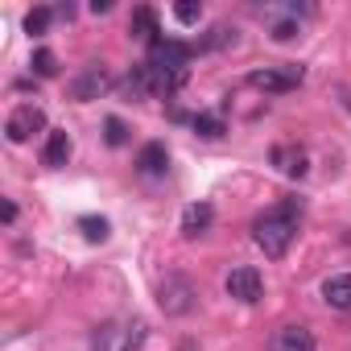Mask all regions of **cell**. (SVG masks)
<instances>
[{"label": "cell", "instance_id": "7", "mask_svg": "<svg viewBox=\"0 0 351 351\" xmlns=\"http://www.w3.org/2000/svg\"><path fill=\"white\" fill-rule=\"evenodd\" d=\"M223 285H228V298H236V302H256L261 289H265V281H261V273L252 265H236Z\"/></svg>", "mask_w": 351, "mask_h": 351}, {"label": "cell", "instance_id": "11", "mask_svg": "<svg viewBox=\"0 0 351 351\" xmlns=\"http://www.w3.org/2000/svg\"><path fill=\"white\" fill-rule=\"evenodd\" d=\"M211 219H215V207L211 203H191L186 211H182V236H203L207 228H211Z\"/></svg>", "mask_w": 351, "mask_h": 351}, {"label": "cell", "instance_id": "22", "mask_svg": "<svg viewBox=\"0 0 351 351\" xmlns=\"http://www.w3.org/2000/svg\"><path fill=\"white\" fill-rule=\"evenodd\" d=\"M173 17H178L182 25H195V21L203 17V9H199V5H178V9H173Z\"/></svg>", "mask_w": 351, "mask_h": 351}, {"label": "cell", "instance_id": "12", "mask_svg": "<svg viewBox=\"0 0 351 351\" xmlns=\"http://www.w3.org/2000/svg\"><path fill=\"white\" fill-rule=\"evenodd\" d=\"M136 169L145 173V178H157V173H165V169H169V153H165V145H161V141L145 145L141 157H136Z\"/></svg>", "mask_w": 351, "mask_h": 351}, {"label": "cell", "instance_id": "19", "mask_svg": "<svg viewBox=\"0 0 351 351\" xmlns=\"http://www.w3.org/2000/svg\"><path fill=\"white\" fill-rule=\"evenodd\" d=\"M219 46H236V29H228V25H215V29L203 38V50H219Z\"/></svg>", "mask_w": 351, "mask_h": 351}, {"label": "cell", "instance_id": "10", "mask_svg": "<svg viewBox=\"0 0 351 351\" xmlns=\"http://www.w3.org/2000/svg\"><path fill=\"white\" fill-rule=\"evenodd\" d=\"M71 153H75L71 132H50V136H46V149H42V161H46L50 169H62V165L71 161Z\"/></svg>", "mask_w": 351, "mask_h": 351}, {"label": "cell", "instance_id": "16", "mask_svg": "<svg viewBox=\"0 0 351 351\" xmlns=\"http://www.w3.org/2000/svg\"><path fill=\"white\" fill-rule=\"evenodd\" d=\"M79 232H83L91 244H104V240H108V219H104V215H83V219H79Z\"/></svg>", "mask_w": 351, "mask_h": 351}, {"label": "cell", "instance_id": "1", "mask_svg": "<svg viewBox=\"0 0 351 351\" xmlns=\"http://www.w3.org/2000/svg\"><path fill=\"white\" fill-rule=\"evenodd\" d=\"M298 219H302L298 199H285V203H277L273 211L256 215V223H252V240H256V248H261L265 256H273V261L285 256L289 244H293V236H298Z\"/></svg>", "mask_w": 351, "mask_h": 351}, {"label": "cell", "instance_id": "2", "mask_svg": "<svg viewBox=\"0 0 351 351\" xmlns=\"http://www.w3.org/2000/svg\"><path fill=\"white\" fill-rule=\"evenodd\" d=\"M195 285H191V277H182V273H169L161 285H157V302H161V310L165 314H191L195 310Z\"/></svg>", "mask_w": 351, "mask_h": 351}, {"label": "cell", "instance_id": "17", "mask_svg": "<svg viewBox=\"0 0 351 351\" xmlns=\"http://www.w3.org/2000/svg\"><path fill=\"white\" fill-rule=\"evenodd\" d=\"M191 124H195V132H199V136H207V141L223 136V120H219V116H211V112H199Z\"/></svg>", "mask_w": 351, "mask_h": 351}, {"label": "cell", "instance_id": "14", "mask_svg": "<svg viewBox=\"0 0 351 351\" xmlns=\"http://www.w3.org/2000/svg\"><path fill=\"white\" fill-rule=\"evenodd\" d=\"M128 29H132V38H141V42H157V17H153V9H136L132 13V21H128Z\"/></svg>", "mask_w": 351, "mask_h": 351}, {"label": "cell", "instance_id": "15", "mask_svg": "<svg viewBox=\"0 0 351 351\" xmlns=\"http://www.w3.org/2000/svg\"><path fill=\"white\" fill-rule=\"evenodd\" d=\"M306 9H293V17H285V21H273V42H293L298 34H302V25H298V17H302Z\"/></svg>", "mask_w": 351, "mask_h": 351}, {"label": "cell", "instance_id": "8", "mask_svg": "<svg viewBox=\"0 0 351 351\" xmlns=\"http://www.w3.org/2000/svg\"><path fill=\"white\" fill-rule=\"evenodd\" d=\"M269 351H314V335H310V326H298V322H289V326L273 330V343H269Z\"/></svg>", "mask_w": 351, "mask_h": 351}, {"label": "cell", "instance_id": "20", "mask_svg": "<svg viewBox=\"0 0 351 351\" xmlns=\"http://www.w3.org/2000/svg\"><path fill=\"white\" fill-rule=\"evenodd\" d=\"M104 136H108V145H116V149H120V145L128 141V128H124V120H120V116H108V120H104Z\"/></svg>", "mask_w": 351, "mask_h": 351}, {"label": "cell", "instance_id": "18", "mask_svg": "<svg viewBox=\"0 0 351 351\" xmlns=\"http://www.w3.org/2000/svg\"><path fill=\"white\" fill-rule=\"evenodd\" d=\"M50 21H54V9H34V13L25 17V29H29L34 38H42V34L50 29Z\"/></svg>", "mask_w": 351, "mask_h": 351}, {"label": "cell", "instance_id": "4", "mask_svg": "<svg viewBox=\"0 0 351 351\" xmlns=\"http://www.w3.org/2000/svg\"><path fill=\"white\" fill-rule=\"evenodd\" d=\"M186 62H191V46H186V42H173V38H157V42L149 46V66H153V71L178 75V71H186Z\"/></svg>", "mask_w": 351, "mask_h": 351}, {"label": "cell", "instance_id": "6", "mask_svg": "<svg viewBox=\"0 0 351 351\" xmlns=\"http://www.w3.org/2000/svg\"><path fill=\"white\" fill-rule=\"evenodd\" d=\"M108 87H112V79H108V71H104V66H83V71L71 79V99L91 104V99H99Z\"/></svg>", "mask_w": 351, "mask_h": 351}, {"label": "cell", "instance_id": "21", "mask_svg": "<svg viewBox=\"0 0 351 351\" xmlns=\"http://www.w3.org/2000/svg\"><path fill=\"white\" fill-rule=\"evenodd\" d=\"M54 71H58V58H54L50 50H38V54H34V75H38V79H50Z\"/></svg>", "mask_w": 351, "mask_h": 351}, {"label": "cell", "instance_id": "9", "mask_svg": "<svg viewBox=\"0 0 351 351\" xmlns=\"http://www.w3.org/2000/svg\"><path fill=\"white\" fill-rule=\"evenodd\" d=\"M273 165L285 173V178H306V173H310V157L298 145H277L273 149Z\"/></svg>", "mask_w": 351, "mask_h": 351}, {"label": "cell", "instance_id": "23", "mask_svg": "<svg viewBox=\"0 0 351 351\" xmlns=\"http://www.w3.org/2000/svg\"><path fill=\"white\" fill-rule=\"evenodd\" d=\"M17 219V203L13 199H5V223H13Z\"/></svg>", "mask_w": 351, "mask_h": 351}, {"label": "cell", "instance_id": "5", "mask_svg": "<svg viewBox=\"0 0 351 351\" xmlns=\"http://www.w3.org/2000/svg\"><path fill=\"white\" fill-rule=\"evenodd\" d=\"M46 128V112L38 108V104H21L9 120H5V136L13 141V145H21V141H29L34 132H42Z\"/></svg>", "mask_w": 351, "mask_h": 351}, {"label": "cell", "instance_id": "13", "mask_svg": "<svg viewBox=\"0 0 351 351\" xmlns=\"http://www.w3.org/2000/svg\"><path fill=\"white\" fill-rule=\"evenodd\" d=\"M322 298H326V306H335V310H351V273L326 277V281H322Z\"/></svg>", "mask_w": 351, "mask_h": 351}, {"label": "cell", "instance_id": "3", "mask_svg": "<svg viewBox=\"0 0 351 351\" xmlns=\"http://www.w3.org/2000/svg\"><path fill=\"white\" fill-rule=\"evenodd\" d=\"M302 79H306V71H302V66H293V62H281V66L252 71V75H248V87H256V91H269V95H281V91H293Z\"/></svg>", "mask_w": 351, "mask_h": 351}]
</instances>
